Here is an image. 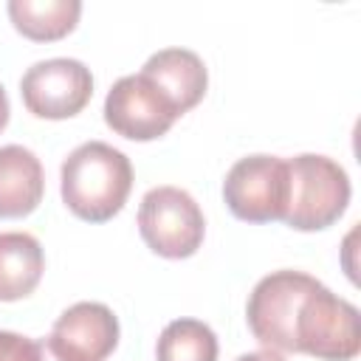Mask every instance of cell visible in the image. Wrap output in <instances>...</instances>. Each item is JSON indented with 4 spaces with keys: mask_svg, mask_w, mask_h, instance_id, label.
Instances as JSON below:
<instances>
[{
    "mask_svg": "<svg viewBox=\"0 0 361 361\" xmlns=\"http://www.w3.org/2000/svg\"><path fill=\"white\" fill-rule=\"evenodd\" d=\"M59 180L62 203L79 220L107 223L130 197L133 164L121 149L104 141H85L62 161Z\"/></svg>",
    "mask_w": 361,
    "mask_h": 361,
    "instance_id": "obj_1",
    "label": "cell"
},
{
    "mask_svg": "<svg viewBox=\"0 0 361 361\" xmlns=\"http://www.w3.org/2000/svg\"><path fill=\"white\" fill-rule=\"evenodd\" d=\"M350 195V178L338 161L316 152L288 158V212L282 223L296 231L330 228L347 212Z\"/></svg>",
    "mask_w": 361,
    "mask_h": 361,
    "instance_id": "obj_2",
    "label": "cell"
},
{
    "mask_svg": "<svg viewBox=\"0 0 361 361\" xmlns=\"http://www.w3.org/2000/svg\"><path fill=\"white\" fill-rule=\"evenodd\" d=\"M293 344L319 361H353L361 353L358 307L316 282L296 313Z\"/></svg>",
    "mask_w": 361,
    "mask_h": 361,
    "instance_id": "obj_3",
    "label": "cell"
},
{
    "mask_svg": "<svg viewBox=\"0 0 361 361\" xmlns=\"http://www.w3.org/2000/svg\"><path fill=\"white\" fill-rule=\"evenodd\" d=\"M138 231L158 257L186 259L203 245L206 220L197 200L186 189L155 186L141 197Z\"/></svg>",
    "mask_w": 361,
    "mask_h": 361,
    "instance_id": "obj_4",
    "label": "cell"
},
{
    "mask_svg": "<svg viewBox=\"0 0 361 361\" xmlns=\"http://www.w3.org/2000/svg\"><path fill=\"white\" fill-rule=\"evenodd\" d=\"M316 282L319 279L305 271L285 268L262 276L254 285L248 296L245 319H248V330L262 347L274 353H296V344H293L296 313L305 296L316 288Z\"/></svg>",
    "mask_w": 361,
    "mask_h": 361,
    "instance_id": "obj_5",
    "label": "cell"
},
{
    "mask_svg": "<svg viewBox=\"0 0 361 361\" xmlns=\"http://www.w3.org/2000/svg\"><path fill=\"white\" fill-rule=\"evenodd\" d=\"M223 200L237 220L274 223L288 212V161L276 155H245L223 180Z\"/></svg>",
    "mask_w": 361,
    "mask_h": 361,
    "instance_id": "obj_6",
    "label": "cell"
},
{
    "mask_svg": "<svg viewBox=\"0 0 361 361\" xmlns=\"http://www.w3.org/2000/svg\"><path fill=\"white\" fill-rule=\"evenodd\" d=\"M20 96L37 118H71L85 110L93 96L90 68L71 56L34 62L20 79Z\"/></svg>",
    "mask_w": 361,
    "mask_h": 361,
    "instance_id": "obj_7",
    "label": "cell"
},
{
    "mask_svg": "<svg viewBox=\"0 0 361 361\" xmlns=\"http://www.w3.org/2000/svg\"><path fill=\"white\" fill-rule=\"evenodd\" d=\"M175 110L166 99L141 76L130 73L113 82L104 99L107 127L130 141H155L175 124Z\"/></svg>",
    "mask_w": 361,
    "mask_h": 361,
    "instance_id": "obj_8",
    "label": "cell"
},
{
    "mask_svg": "<svg viewBox=\"0 0 361 361\" xmlns=\"http://www.w3.org/2000/svg\"><path fill=\"white\" fill-rule=\"evenodd\" d=\"M45 341L65 361H104L118 344V319L102 302H76L62 310Z\"/></svg>",
    "mask_w": 361,
    "mask_h": 361,
    "instance_id": "obj_9",
    "label": "cell"
},
{
    "mask_svg": "<svg viewBox=\"0 0 361 361\" xmlns=\"http://www.w3.org/2000/svg\"><path fill=\"white\" fill-rule=\"evenodd\" d=\"M138 73L166 99L178 118L189 113L209 87V71L189 48H164L152 54Z\"/></svg>",
    "mask_w": 361,
    "mask_h": 361,
    "instance_id": "obj_10",
    "label": "cell"
},
{
    "mask_svg": "<svg viewBox=\"0 0 361 361\" xmlns=\"http://www.w3.org/2000/svg\"><path fill=\"white\" fill-rule=\"evenodd\" d=\"M45 192V172L39 158L20 144L0 147V220L31 214Z\"/></svg>",
    "mask_w": 361,
    "mask_h": 361,
    "instance_id": "obj_11",
    "label": "cell"
},
{
    "mask_svg": "<svg viewBox=\"0 0 361 361\" xmlns=\"http://www.w3.org/2000/svg\"><path fill=\"white\" fill-rule=\"evenodd\" d=\"M45 271V254L34 234L0 231V302L34 293Z\"/></svg>",
    "mask_w": 361,
    "mask_h": 361,
    "instance_id": "obj_12",
    "label": "cell"
},
{
    "mask_svg": "<svg viewBox=\"0 0 361 361\" xmlns=\"http://www.w3.org/2000/svg\"><path fill=\"white\" fill-rule=\"evenodd\" d=\"M79 0H11L8 17L14 28L34 42H54L71 34L79 23Z\"/></svg>",
    "mask_w": 361,
    "mask_h": 361,
    "instance_id": "obj_13",
    "label": "cell"
},
{
    "mask_svg": "<svg viewBox=\"0 0 361 361\" xmlns=\"http://www.w3.org/2000/svg\"><path fill=\"white\" fill-rule=\"evenodd\" d=\"M158 361H217V336L200 319L169 322L155 347Z\"/></svg>",
    "mask_w": 361,
    "mask_h": 361,
    "instance_id": "obj_14",
    "label": "cell"
},
{
    "mask_svg": "<svg viewBox=\"0 0 361 361\" xmlns=\"http://www.w3.org/2000/svg\"><path fill=\"white\" fill-rule=\"evenodd\" d=\"M0 361H37V338L0 330Z\"/></svg>",
    "mask_w": 361,
    "mask_h": 361,
    "instance_id": "obj_15",
    "label": "cell"
},
{
    "mask_svg": "<svg viewBox=\"0 0 361 361\" xmlns=\"http://www.w3.org/2000/svg\"><path fill=\"white\" fill-rule=\"evenodd\" d=\"M37 361H65L59 353H54V347L45 338H37Z\"/></svg>",
    "mask_w": 361,
    "mask_h": 361,
    "instance_id": "obj_16",
    "label": "cell"
},
{
    "mask_svg": "<svg viewBox=\"0 0 361 361\" xmlns=\"http://www.w3.org/2000/svg\"><path fill=\"white\" fill-rule=\"evenodd\" d=\"M237 361H285L279 353H274V350H257V353H245V355H240Z\"/></svg>",
    "mask_w": 361,
    "mask_h": 361,
    "instance_id": "obj_17",
    "label": "cell"
},
{
    "mask_svg": "<svg viewBox=\"0 0 361 361\" xmlns=\"http://www.w3.org/2000/svg\"><path fill=\"white\" fill-rule=\"evenodd\" d=\"M8 113H11V107H8V96H6V87L0 85V133H3L6 124H8Z\"/></svg>",
    "mask_w": 361,
    "mask_h": 361,
    "instance_id": "obj_18",
    "label": "cell"
}]
</instances>
